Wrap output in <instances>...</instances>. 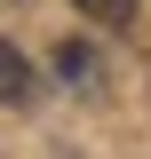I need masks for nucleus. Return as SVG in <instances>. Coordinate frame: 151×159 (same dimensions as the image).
Segmentation results:
<instances>
[{
	"label": "nucleus",
	"instance_id": "1",
	"mask_svg": "<svg viewBox=\"0 0 151 159\" xmlns=\"http://www.w3.org/2000/svg\"><path fill=\"white\" fill-rule=\"evenodd\" d=\"M40 96V72H32V56H24L16 40H0V103H32Z\"/></svg>",
	"mask_w": 151,
	"mask_h": 159
},
{
	"label": "nucleus",
	"instance_id": "3",
	"mask_svg": "<svg viewBox=\"0 0 151 159\" xmlns=\"http://www.w3.org/2000/svg\"><path fill=\"white\" fill-rule=\"evenodd\" d=\"M56 64H64V80H80V88H88V80H95V56H88V48H64Z\"/></svg>",
	"mask_w": 151,
	"mask_h": 159
},
{
	"label": "nucleus",
	"instance_id": "2",
	"mask_svg": "<svg viewBox=\"0 0 151 159\" xmlns=\"http://www.w3.org/2000/svg\"><path fill=\"white\" fill-rule=\"evenodd\" d=\"M88 24H135V0H72Z\"/></svg>",
	"mask_w": 151,
	"mask_h": 159
}]
</instances>
